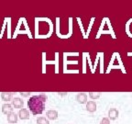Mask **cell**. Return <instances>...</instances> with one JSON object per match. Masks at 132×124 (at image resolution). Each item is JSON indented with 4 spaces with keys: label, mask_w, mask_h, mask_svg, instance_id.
Instances as JSON below:
<instances>
[{
    "label": "cell",
    "mask_w": 132,
    "mask_h": 124,
    "mask_svg": "<svg viewBox=\"0 0 132 124\" xmlns=\"http://www.w3.org/2000/svg\"><path fill=\"white\" fill-rule=\"evenodd\" d=\"M19 117L21 120H29V112L26 109H20L19 111Z\"/></svg>",
    "instance_id": "3957f363"
},
{
    "label": "cell",
    "mask_w": 132,
    "mask_h": 124,
    "mask_svg": "<svg viewBox=\"0 0 132 124\" xmlns=\"http://www.w3.org/2000/svg\"><path fill=\"white\" fill-rule=\"evenodd\" d=\"M76 100L78 101V103L80 104H85L87 101V95L85 93H80L76 96Z\"/></svg>",
    "instance_id": "5b68a950"
},
{
    "label": "cell",
    "mask_w": 132,
    "mask_h": 124,
    "mask_svg": "<svg viewBox=\"0 0 132 124\" xmlns=\"http://www.w3.org/2000/svg\"><path fill=\"white\" fill-rule=\"evenodd\" d=\"M2 112L5 115H9L10 113L13 112V107L10 104H4L2 106Z\"/></svg>",
    "instance_id": "277c9868"
},
{
    "label": "cell",
    "mask_w": 132,
    "mask_h": 124,
    "mask_svg": "<svg viewBox=\"0 0 132 124\" xmlns=\"http://www.w3.org/2000/svg\"><path fill=\"white\" fill-rule=\"evenodd\" d=\"M100 96H101V93H100V92H90V93H89V97H90L92 99L99 98Z\"/></svg>",
    "instance_id": "4fadbf2b"
},
{
    "label": "cell",
    "mask_w": 132,
    "mask_h": 124,
    "mask_svg": "<svg viewBox=\"0 0 132 124\" xmlns=\"http://www.w3.org/2000/svg\"><path fill=\"white\" fill-rule=\"evenodd\" d=\"M12 93H6V92H3L1 93V98L4 100V101H10L12 99Z\"/></svg>",
    "instance_id": "8fae6325"
},
{
    "label": "cell",
    "mask_w": 132,
    "mask_h": 124,
    "mask_svg": "<svg viewBox=\"0 0 132 124\" xmlns=\"http://www.w3.org/2000/svg\"><path fill=\"white\" fill-rule=\"evenodd\" d=\"M20 95L22 96V97H29V96L30 95V93H29V92H20Z\"/></svg>",
    "instance_id": "9a60e30c"
},
{
    "label": "cell",
    "mask_w": 132,
    "mask_h": 124,
    "mask_svg": "<svg viewBox=\"0 0 132 124\" xmlns=\"http://www.w3.org/2000/svg\"><path fill=\"white\" fill-rule=\"evenodd\" d=\"M108 117H109V119L112 120H117L118 117V110H116V109H111V110L108 111Z\"/></svg>",
    "instance_id": "ba28073f"
},
{
    "label": "cell",
    "mask_w": 132,
    "mask_h": 124,
    "mask_svg": "<svg viewBox=\"0 0 132 124\" xmlns=\"http://www.w3.org/2000/svg\"><path fill=\"white\" fill-rule=\"evenodd\" d=\"M46 99H47V97L44 94L33 96L29 98V100L28 101V107L33 115H39L43 112L45 109Z\"/></svg>",
    "instance_id": "6da1fadb"
},
{
    "label": "cell",
    "mask_w": 132,
    "mask_h": 124,
    "mask_svg": "<svg viewBox=\"0 0 132 124\" xmlns=\"http://www.w3.org/2000/svg\"><path fill=\"white\" fill-rule=\"evenodd\" d=\"M100 124H110L109 119H107V118H104L103 120H101V123H100Z\"/></svg>",
    "instance_id": "5bb4252c"
},
{
    "label": "cell",
    "mask_w": 132,
    "mask_h": 124,
    "mask_svg": "<svg viewBox=\"0 0 132 124\" xmlns=\"http://www.w3.org/2000/svg\"><path fill=\"white\" fill-rule=\"evenodd\" d=\"M37 124H50V122L44 117H39V118L37 119Z\"/></svg>",
    "instance_id": "7c38bea8"
},
{
    "label": "cell",
    "mask_w": 132,
    "mask_h": 124,
    "mask_svg": "<svg viewBox=\"0 0 132 124\" xmlns=\"http://www.w3.org/2000/svg\"><path fill=\"white\" fill-rule=\"evenodd\" d=\"M125 29H126L127 35H128V37L132 38V19H130L127 22Z\"/></svg>",
    "instance_id": "52a82bcc"
},
{
    "label": "cell",
    "mask_w": 132,
    "mask_h": 124,
    "mask_svg": "<svg viewBox=\"0 0 132 124\" xmlns=\"http://www.w3.org/2000/svg\"><path fill=\"white\" fill-rule=\"evenodd\" d=\"M18 118H19V116L16 115V113H14V112H12L9 115H7V121L9 123H16Z\"/></svg>",
    "instance_id": "30bf717a"
},
{
    "label": "cell",
    "mask_w": 132,
    "mask_h": 124,
    "mask_svg": "<svg viewBox=\"0 0 132 124\" xmlns=\"http://www.w3.org/2000/svg\"><path fill=\"white\" fill-rule=\"evenodd\" d=\"M23 106H24V101L20 97H15L12 101V107H14L15 109H23Z\"/></svg>",
    "instance_id": "7a4b0ae2"
},
{
    "label": "cell",
    "mask_w": 132,
    "mask_h": 124,
    "mask_svg": "<svg viewBox=\"0 0 132 124\" xmlns=\"http://www.w3.org/2000/svg\"><path fill=\"white\" fill-rule=\"evenodd\" d=\"M86 110L89 112H95L96 110V103L95 101H89L86 104Z\"/></svg>",
    "instance_id": "9c48e42d"
},
{
    "label": "cell",
    "mask_w": 132,
    "mask_h": 124,
    "mask_svg": "<svg viewBox=\"0 0 132 124\" xmlns=\"http://www.w3.org/2000/svg\"><path fill=\"white\" fill-rule=\"evenodd\" d=\"M46 116L47 118L51 120H54L58 118V112L56 110H48L46 112Z\"/></svg>",
    "instance_id": "8992f818"
}]
</instances>
